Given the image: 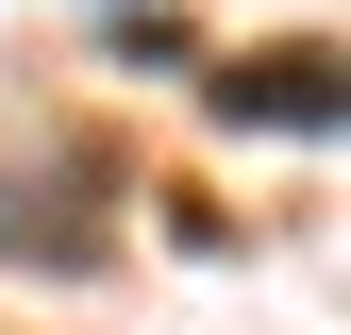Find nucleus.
Segmentation results:
<instances>
[{"instance_id":"f257e3e1","label":"nucleus","mask_w":351,"mask_h":335,"mask_svg":"<svg viewBox=\"0 0 351 335\" xmlns=\"http://www.w3.org/2000/svg\"><path fill=\"white\" fill-rule=\"evenodd\" d=\"M217 117H251V135H335V51H234L217 67Z\"/></svg>"}]
</instances>
